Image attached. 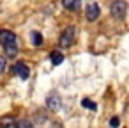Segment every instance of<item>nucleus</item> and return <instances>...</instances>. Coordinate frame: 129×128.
Wrapping results in <instances>:
<instances>
[{"label":"nucleus","mask_w":129,"mask_h":128,"mask_svg":"<svg viewBox=\"0 0 129 128\" xmlns=\"http://www.w3.org/2000/svg\"><path fill=\"white\" fill-rule=\"evenodd\" d=\"M125 11H127V6H125L124 0H115V2L110 6V13H111L115 18H122V16L125 14Z\"/></svg>","instance_id":"f257e3e1"},{"label":"nucleus","mask_w":129,"mask_h":128,"mask_svg":"<svg viewBox=\"0 0 129 128\" xmlns=\"http://www.w3.org/2000/svg\"><path fill=\"white\" fill-rule=\"evenodd\" d=\"M73 41H74V27H67L64 32H62V36H60V46L62 48H67V46H71L73 45Z\"/></svg>","instance_id":"f03ea898"},{"label":"nucleus","mask_w":129,"mask_h":128,"mask_svg":"<svg viewBox=\"0 0 129 128\" xmlns=\"http://www.w3.org/2000/svg\"><path fill=\"white\" fill-rule=\"evenodd\" d=\"M13 43H16V36H14L13 32H9V30H0V45L6 48V46H9V45H13Z\"/></svg>","instance_id":"7ed1b4c3"},{"label":"nucleus","mask_w":129,"mask_h":128,"mask_svg":"<svg viewBox=\"0 0 129 128\" xmlns=\"http://www.w3.org/2000/svg\"><path fill=\"white\" fill-rule=\"evenodd\" d=\"M13 73L14 75H18L20 78H28V75H30V69H28V66L25 64V62H18V64H14V68H13Z\"/></svg>","instance_id":"20e7f679"},{"label":"nucleus","mask_w":129,"mask_h":128,"mask_svg":"<svg viewBox=\"0 0 129 128\" xmlns=\"http://www.w3.org/2000/svg\"><path fill=\"white\" fill-rule=\"evenodd\" d=\"M85 13H87V20H88V22H94V20H97V18H99L101 9H99V6H97V4H88Z\"/></svg>","instance_id":"39448f33"},{"label":"nucleus","mask_w":129,"mask_h":128,"mask_svg":"<svg viewBox=\"0 0 129 128\" xmlns=\"http://www.w3.org/2000/svg\"><path fill=\"white\" fill-rule=\"evenodd\" d=\"M62 6L67 11H78L81 7V0H62Z\"/></svg>","instance_id":"423d86ee"},{"label":"nucleus","mask_w":129,"mask_h":128,"mask_svg":"<svg viewBox=\"0 0 129 128\" xmlns=\"http://www.w3.org/2000/svg\"><path fill=\"white\" fill-rule=\"evenodd\" d=\"M46 103H48V107H50L51 110H57V108H60V100H58V96H50Z\"/></svg>","instance_id":"0eeeda50"},{"label":"nucleus","mask_w":129,"mask_h":128,"mask_svg":"<svg viewBox=\"0 0 129 128\" xmlns=\"http://www.w3.org/2000/svg\"><path fill=\"white\" fill-rule=\"evenodd\" d=\"M50 59H51V62H53L55 66H58V64H62V61H64V55H62L60 52H51Z\"/></svg>","instance_id":"6e6552de"},{"label":"nucleus","mask_w":129,"mask_h":128,"mask_svg":"<svg viewBox=\"0 0 129 128\" xmlns=\"http://www.w3.org/2000/svg\"><path fill=\"white\" fill-rule=\"evenodd\" d=\"M30 38H32L34 46H41V45H43V36H41V32H32Z\"/></svg>","instance_id":"1a4fd4ad"},{"label":"nucleus","mask_w":129,"mask_h":128,"mask_svg":"<svg viewBox=\"0 0 129 128\" xmlns=\"http://www.w3.org/2000/svg\"><path fill=\"white\" fill-rule=\"evenodd\" d=\"M81 107H85V108H92V110H94V108H97V107H95V103H94V101H90V100H87V98H85V100H81Z\"/></svg>","instance_id":"9d476101"},{"label":"nucleus","mask_w":129,"mask_h":128,"mask_svg":"<svg viewBox=\"0 0 129 128\" xmlns=\"http://www.w3.org/2000/svg\"><path fill=\"white\" fill-rule=\"evenodd\" d=\"M4 69H6V59L0 57V73H4Z\"/></svg>","instance_id":"9b49d317"},{"label":"nucleus","mask_w":129,"mask_h":128,"mask_svg":"<svg viewBox=\"0 0 129 128\" xmlns=\"http://www.w3.org/2000/svg\"><path fill=\"white\" fill-rule=\"evenodd\" d=\"M110 124H113V126H117V124H118V119H117V117H113V119L110 121Z\"/></svg>","instance_id":"f8f14e48"}]
</instances>
